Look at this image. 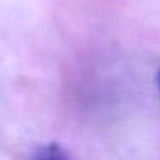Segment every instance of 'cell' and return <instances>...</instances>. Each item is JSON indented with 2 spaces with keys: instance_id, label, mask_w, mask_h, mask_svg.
Segmentation results:
<instances>
[{
  "instance_id": "2",
  "label": "cell",
  "mask_w": 160,
  "mask_h": 160,
  "mask_svg": "<svg viewBox=\"0 0 160 160\" xmlns=\"http://www.w3.org/2000/svg\"><path fill=\"white\" fill-rule=\"evenodd\" d=\"M157 83H158V90H160V71H158V77H157Z\"/></svg>"
},
{
  "instance_id": "1",
  "label": "cell",
  "mask_w": 160,
  "mask_h": 160,
  "mask_svg": "<svg viewBox=\"0 0 160 160\" xmlns=\"http://www.w3.org/2000/svg\"><path fill=\"white\" fill-rule=\"evenodd\" d=\"M35 157L36 158H63V157H66V154L57 144H49V146L41 148L35 154Z\"/></svg>"
}]
</instances>
